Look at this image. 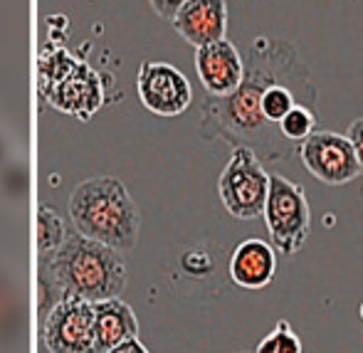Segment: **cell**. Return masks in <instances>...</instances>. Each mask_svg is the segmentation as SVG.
I'll list each match as a JSON object with an SVG mask.
<instances>
[{
    "label": "cell",
    "instance_id": "7",
    "mask_svg": "<svg viewBox=\"0 0 363 353\" xmlns=\"http://www.w3.org/2000/svg\"><path fill=\"white\" fill-rule=\"evenodd\" d=\"M139 99L151 114L173 119L191 106L193 89L188 77L168 62H144L136 79Z\"/></svg>",
    "mask_w": 363,
    "mask_h": 353
},
{
    "label": "cell",
    "instance_id": "9",
    "mask_svg": "<svg viewBox=\"0 0 363 353\" xmlns=\"http://www.w3.org/2000/svg\"><path fill=\"white\" fill-rule=\"evenodd\" d=\"M173 28L193 47L225 40L228 5L225 0H188L173 18Z\"/></svg>",
    "mask_w": 363,
    "mask_h": 353
},
{
    "label": "cell",
    "instance_id": "12",
    "mask_svg": "<svg viewBox=\"0 0 363 353\" xmlns=\"http://www.w3.org/2000/svg\"><path fill=\"white\" fill-rule=\"evenodd\" d=\"M96 353H109L114 346L124 344L126 339H134L139 334L136 314L129 304L116 299L96 301Z\"/></svg>",
    "mask_w": 363,
    "mask_h": 353
},
{
    "label": "cell",
    "instance_id": "14",
    "mask_svg": "<svg viewBox=\"0 0 363 353\" xmlns=\"http://www.w3.org/2000/svg\"><path fill=\"white\" fill-rule=\"evenodd\" d=\"M65 240H67V235H65V225H62V220H60V215L55 213L52 208L40 206V211H38V250H40V254L57 250Z\"/></svg>",
    "mask_w": 363,
    "mask_h": 353
},
{
    "label": "cell",
    "instance_id": "21",
    "mask_svg": "<svg viewBox=\"0 0 363 353\" xmlns=\"http://www.w3.org/2000/svg\"><path fill=\"white\" fill-rule=\"evenodd\" d=\"M359 316H361V321H363V301H361V306H359Z\"/></svg>",
    "mask_w": 363,
    "mask_h": 353
},
{
    "label": "cell",
    "instance_id": "17",
    "mask_svg": "<svg viewBox=\"0 0 363 353\" xmlns=\"http://www.w3.org/2000/svg\"><path fill=\"white\" fill-rule=\"evenodd\" d=\"M148 3H151L153 13H156L158 18L173 23V18L178 15V10H181L183 5L188 3V0H148Z\"/></svg>",
    "mask_w": 363,
    "mask_h": 353
},
{
    "label": "cell",
    "instance_id": "13",
    "mask_svg": "<svg viewBox=\"0 0 363 353\" xmlns=\"http://www.w3.org/2000/svg\"><path fill=\"white\" fill-rule=\"evenodd\" d=\"M30 198V161L25 153H13L0 168V203L10 211H18Z\"/></svg>",
    "mask_w": 363,
    "mask_h": 353
},
{
    "label": "cell",
    "instance_id": "5",
    "mask_svg": "<svg viewBox=\"0 0 363 353\" xmlns=\"http://www.w3.org/2000/svg\"><path fill=\"white\" fill-rule=\"evenodd\" d=\"M50 353H96L94 304L79 296H65L50 309L43 324Z\"/></svg>",
    "mask_w": 363,
    "mask_h": 353
},
{
    "label": "cell",
    "instance_id": "4",
    "mask_svg": "<svg viewBox=\"0 0 363 353\" xmlns=\"http://www.w3.org/2000/svg\"><path fill=\"white\" fill-rule=\"evenodd\" d=\"M269 193V173L262 158L250 146H235L228 166L218 178V196L235 220H257L264 213Z\"/></svg>",
    "mask_w": 363,
    "mask_h": 353
},
{
    "label": "cell",
    "instance_id": "20",
    "mask_svg": "<svg viewBox=\"0 0 363 353\" xmlns=\"http://www.w3.org/2000/svg\"><path fill=\"white\" fill-rule=\"evenodd\" d=\"M109 353H148V351H146V346L134 336V339H126L124 344L114 346V349H111Z\"/></svg>",
    "mask_w": 363,
    "mask_h": 353
},
{
    "label": "cell",
    "instance_id": "19",
    "mask_svg": "<svg viewBox=\"0 0 363 353\" xmlns=\"http://www.w3.org/2000/svg\"><path fill=\"white\" fill-rule=\"evenodd\" d=\"M13 153H15V143H13V139H10L8 129L0 124V168L13 158Z\"/></svg>",
    "mask_w": 363,
    "mask_h": 353
},
{
    "label": "cell",
    "instance_id": "10",
    "mask_svg": "<svg viewBox=\"0 0 363 353\" xmlns=\"http://www.w3.org/2000/svg\"><path fill=\"white\" fill-rule=\"evenodd\" d=\"M277 272V250L259 237H247L230 257V279L242 289H264Z\"/></svg>",
    "mask_w": 363,
    "mask_h": 353
},
{
    "label": "cell",
    "instance_id": "2",
    "mask_svg": "<svg viewBox=\"0 0 363 353\" xmlns=\"http://www.w3.org/2000/svg\"><path fill=\"white\" fill-rule=\"evenodd\" d=\"M69 218L79 235L129 252L139 242L141 213L131 193L114 176L82 181L69 196Z\"/></svg>",
    "mask_w": 363,
    "mask_h": 353
},
{
    "label": "cell",
    "instance_id": "6",
    "mask_svg": "<svg viewBox=\"0 0 363 353\" xmlns=\"http://www.w3.org/2000/svg\"><path fill=\"white\" fill-rule=\"evenodd\" d=\"M304 168L324 186H344L359 178L361 166L349 136L336 131H314L309 139L299 143Z\"/></svg>",
    "mask_w": 363,
    "mask_h": 353
},
{
    "label": "cell",
    "instance_id": "11",
    "mask_svg": "<svg viewBox=\"0 0 363 353\" xmlns=\"http://www.w3.org/2000/svg\"><path fill=\"white\" fill-rule=\"evenodd\" d=\"M25 336V301L18 272L0 257V353H20Z\"/></svg>",
    "mask_w": 363,
    "mask_h": 353
},
{
    "label": "cell",
    "instance_id": "18",
    "mask_svg": "<svg viewBox=\"0 0 363 353\" xmlns=\"http://www.w3.org/2000/svg\"><path fill=\"white\" fill-rule=\"evenodd\" d=\"M346 136H349L351 146H354L356 158H359V166H361V173H363V119L351 121V126H349V131H346Z\"/></svg>",
    "mask_w": 363,
    "mask_h": 353
},
{
    "label": "cell",
    "instance_id": "3",
    "mask_svg": "<svg viewBox=\"0 0 363 353\" xmlns=\"http://www.w3.org/2000/svg\"><path fill=\"white\" fill-rule=\"evenodd\" d=\"M264 225L274 250L284 257L299 252L311 232V211L304 186L269 173V193L264 203Z\"/></svg>",
    "mask_w": 363,
    "mask_h": 353
},
{
    "label": "cell",
    "instance_id": "15",
    "mask_svg": "<svg viewBox=\"0 0 363 353\" xmlns=\"http://www.w3.org/2000/svg\"><path fill=\"white\" fill-rule=\"evenodd\" d=\"M279 131H282L291 143H301L316 131V111L306 104H296L294 109L279 121Z\"/></svg>",
    "mask_w": 363,
    "mask_h": 353
},
{
    "label": "cell",
    "instance_id": "8",
    "mask_svg": "<svg viewBox=\"0 0 363 353\" xmlns=\"http://www.w3.org/2000/svg\"><path fill=\"white\" fill-rule=\"evenodd\" d=\"M196 72L208 96H228L242 84L245 57L228 38L196 47Z\"/></svg>",
    "mask_w": 363,
    "mask_h": 353
},
{
    "label": "cell",
    "instance_id": "1",
    "mask_svg": "<svg viewBox=\"0 0 363 353\" xmlns=\"http://www.w3.org/2000/svg\"><path fill=\"white\" fill-rule=\"evenodd\" d=\"M40 282H48L62 299L79 296L96 304L124 291L126 262L119 250L77 232L57 250L40 254Z\"/></svg>",
    "mask_w": 363,
    "mask_h": 353
},
{
    "label": "cell",
    "instance_id": "16",
    "mask_svg": "<svg viewBox=\"0 0 363 353\" xmlns=\"http://www.w3.org/2000/svg\"><path fill=\"white\" fill-rule=\"evenodd\" d=\"M301 351H304L301 339L291 331L289 321H277L274 331H269V334L259 341L255 353H301Z\"/></svg>",
    "mask_w": 363,
    "mask_h": 353
}]
</instances>
